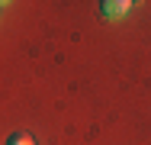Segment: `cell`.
Listing matches in <instances>:
<instances>
[{
    "instance_id": "6da1fadb",
    "label": "cell",
    "mask_w": 151,
    "mask_h": 145,
    "mask_svg": "<svg viewBox=\"0 0 151 145\" xmlns=\"http://www.w3.org/2000/svg\"><path fill=\"white\" fill-rule=\"evenodd\" d=\"M129 10H132L129 0H103V3H100V13H103V16H125Z\"/></svg>"
},
{
    "instance_id": "7a4b0ae2",
    "label": "cell",
    "mask_w": 151,
    "mask_h": 145,
    "mask_svg": "<svg viewBox=\"0 0 151 145\" xmlns=\"http://www.w3.org/2000/svg\"><path fill=\"white\" fill-rule=\"evenodd\" d=\"M6 145H35V139H32L29 132H13V136L6 139Z\"/></svg>"
}]
</instances>
